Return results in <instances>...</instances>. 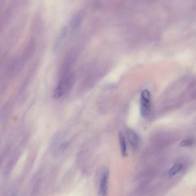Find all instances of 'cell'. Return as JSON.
Wrapping results in <instances>:
<instances>
[{
    "label": "cell",
    "instance_id": "6da1fadb",
    "mask_svg": "<svg viewBox=\"0 0 196 196\" xmlns=\"http://www.w3.org/2000/svg\"><path fill=\"white\" fill-rule=\"evenodd\" d=\"M140 112L141 116L146 118L149 114L151 109V94L148 90H143L141 94Z\"/></svg>",
    "mask_w": 196,
    "mask_h": 196
},
{
    "label": "cell",
    "instance_id": "7a4b0ae2",
    "mask_svg": "<svg viewBox=\"0 0 196 196\" xmlns=\"http://www.w3.org/2000/svg\"><path fill=\"white\" fill-rule=\"evenodd\" d=\"M72 78V74L69 73L62 76L57 88L55 90L53 98L57 99L63 95L66 91Z\"/></svg>",
    "mask_w": 196,
    "mask_h": 196
},
{
    "label": "cell",
    "instance_id": "3957f363",
    "mask_svg": "<svg viewBox=\"0 0 196 196\" xmlns=\"http://www.w3.org/2000/svg\"><path fill=\"white\" fill-rule=\"evenodd\" d=\"M109 175L108 168H104L101 173L98 196H107Z\"/></svg>",
    "mask_w": 196,
    "mask_h": 196
},
{
    "label": "cell",
    "instance_id": "277c9868",
    "mask_svg": "<svg viewBox=\"0 0 196 196\" xmlns=\"http://www.w3.org/2000/svg\"><path fill=\"white\" fill-rule=\"evenodd\" d=\"M127 139L131 147L134 150H136L139 146V138L137 134L130 130H127L126 132Z\"/></svg>",
    "mask_w": 196,
    "mask_h": 196
},
{
    "label": "cell",
    "instance_id": "5b68a950",
    "mask_svg": "<svg viewBox=\"0 0 196 196\" xmlns=\"http://www.w3.org/2000/svg\"><path fill=\"white\" fill-rule=\"evenodd\" d=\"M67 33H68V28L66 26H64L61 29L56 39L54 45V50L55 51L57 50V48L60 46L62 42L66 37Z\"/></svg>",
    "mask_w": 196,
    "mask_h": 196
},
{
    "label": "cell",
    "instance_id": "8992f818",
    "mask_svg": "<svg viewBox=\"0 0 196 196\" xmlns=\"http://www.w3.org/2000/svg\"><path fill=\"white\" fill-rule=\"evenodd\" d=\"M118 136L122 156L125 157L127 156V146L125 137L122 132H119Z\"/></svg>",
    "mask_w": 196,
    "mask_h": 196
},
{
    "label": "cell",
    "instance_id": "52a82bcc",
    "mask_svg": "<svg viewBox=\"0 0 196 196\" xmlns=\"http://www.w3.org/2000/svg\"><path fill=\"white\" fill-rule=\"evenodd\" d=\"M183 168V165L180 163L175 164L171 168L169 171V174L171 176H174L180 171Z\"/></svg>",
    "mask_w": 196,
    "mask_h": 196
},
{
    "label": "cell",
    "instance_id": "ba28073f",
    "mask_svg": "<svg viewBox=\"0 0 196 196\" xmlns=\"http://www.w3.org/2000/svg\"><path fill=\"white\" fill-rule=\"evenodd\" d=\"M194 144V142L191 140H185L180 142V145L182 147H189L191 146Z\"/></svg>",
    "mask_w": 196,
    "mask_h": 196
},
{
    "label": "cell",
    "instance_id": "9c48e42d",
    "mask_svg": "<svg viewBox=\"0 0 196 196\" xmlns=\"http://www.w3.org/2000/svg\"><path fill=\"white\" fill-rule=\"evenodd\" d=\"M14 196V195H13V196Z\"/></svg>",
    "mask_w": 196,
    "mask_h": 196
}]
</instances>
